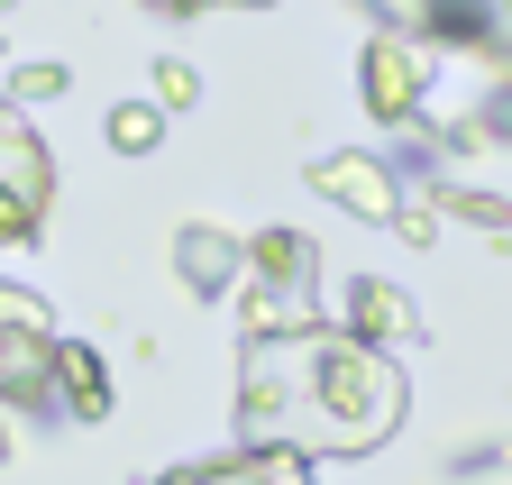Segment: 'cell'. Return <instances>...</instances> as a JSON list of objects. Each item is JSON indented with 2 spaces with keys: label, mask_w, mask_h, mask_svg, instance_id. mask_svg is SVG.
Segmentation results:
<instances>
[{
  "label": "cell",
  "mask_w": 512,
  "mask_h": 485,
  "mask_svg": "<svg viewBox=\"0 0 512 485\" xmlns=\"http://www.w3.org/2000/svg\"><path fill=\"white\" fill-rule=\"evenodd\" d=\"M238 431L247 449L366 458L403 431V367L330 321H311L293 339H256L238 357Z\"/></svg>",
  "instance_id": "obj_1"
},
{
  "label": "cell",
  "mask_w": 512,
  "mask_h": 485,
  "mask_svg": "<svg viewBox=\"0 0 512 485\" xmlns=\"http://www.w3.org/2000/svg\"><path fill=\"white\" fill-rule=\"evenodd\" d=\"M55 385V321L46 302L0 284V403H46Z\"/></svg>",
  "instance_id": "obj_2"
},
{
  "label": "cell",
  "mask_w": 512,
  "mask_h": 485,
  "mask_svg": "<svg viewBox=\"0 0 512 485\" xmlns=\"http://www.w3.org/2000/svg\"><path fill=\"white\" fill-rule=\"evenodd\" d=\"M421 83H430V46L421 37H394V28H384L366 46V65H357V101H366V119H384V129H412Z\"/></svg>",
  "instance_id": "obj_3"
},
{
  "label": "cell",
  "mask_w": 512,
  "mask_h": 485,
  "mask_svg": "<svg viewBox=\"0 0 512 485\" xmlns=\"http://www.w3.org/2000/svg\"><path fill=\"white\" fill-rule=\"evenodd\" d=\"M311 193L320 202H339V211H357V220H394V202H403V184H394V165L384 156H320L311 165Z\"/></svg>",
  "instance_id": "obj_4"
},
{
  "label": "cell",
  "mask_w": 512,
  "mask_h": 485,
  "mask_svg": "<svg viewBox=\"0 0 512 485\" xmlns=\"http://www.w3.org/2000/svg\"><path fill=\"white\" fill-rule=\"evenodd\" d=\"M0 193L28 202V211H46V193H55V156H46V138L28 129L19 101H0Z\"/></svg>",
  "instance_id": "obj_5"
},
{
  "label": "cell",
  "mask_w": 512,
  "mask_h": 485,
  "mask_svg": "<svg viewBox=\"0 0 512 485\" xmlns=\"http://www.w3.org/2000/svg\"><path fill=\"white\" fill-rule=\"evenodd\" d=\"M174 266H183V284L202 293V302H220V293L247 275V238H229V229H211V220H192V229H174Z\"/></svg>",
  "instance_id": "obj_6"
},
{
  "label": "cell",
  "mask_w": 512,
  "mask_h": 485,
  "mask_svg": "<svg viewBox=\"0 0 512 485\" xmlns=\"http://www.w3.org/2000/svg\"><path fill=\"white\" fill-rule=\"evenodd\" d=\"M165 485H311L293 449H238V458H202V467H174Z\"/></svg>",
  "instance_id": "obj_7"
},
{
  "label": "cell",
  "mask_w": 512,
  "mask_h": 485,
  "mask_svg": "<svg viewBox=\"0 0 512 485\" xmlns=\"http://www.w3.org/2000/svg\"><path fill=\"white\" fill-rule=\"evenodd\" d=\"M348 330H357L366 348H403V339H421V312H412L403 284H357V293H348Z\"/></svg>",
  "instance_id": "obj_8"
},
{
  "label": "cell",
  "mask_w": 512,
  "mask_h": 485,
  "mask_svg": "<svg viewBox=\"0 0 512 485\" xmlns=\"http://www.w3.org/2000/svg\"><path fill=\"white\" fill-rule=\"evenodd\" d=\"M247 266H256V284H302V293H311L320 248H311L302 229H256V238H247Z\"/></svg>",
  "instance_id": "obj_9"
},
{
  "label": "cell",
  "mask_w": 512,
  "mask_h": 485,
  "mask_svg": "<svg viewBox=\"0 0 512 485\" xmlns=\"http://www.w3.org/2000/svg\"><path fill=\"white\" fill-rule=\"evenodd\" d=\"M55 394L74 403V421H101L110 412V376H101L92 339H55Z\"/></svg>",
  "instance_id": "obj_10"
},
{
  "label": "cell",
  "mask_w": 512,
  "mask_h": 485,
  "mask_svg": "<svg viewBox=\"0 0 512 485\" xmlns=\"http://www.w3.org/2000/svg\"><path fill=\"white\" fill-rule=\"evenodd\" d=\"M238 330H247V348H256V339H293V330H311L302 284H256V293H247V312H238Z\"/></svg>",
  "instance_id": "obj_11"
},
{
  "label": "cell",
  "mask_w": 512,
  "mask_h": 485,
  "mask_svg": "<svg viewBox=\"0 0 512 485\" xmlns=\"http://www.w3.org/2000/svg\"><path fill=\"white\" fill-rule=\"evenodd\" d=\"M430 202H439V220H476L485 238H512V202H503V193H467V184H439Z\"/></svg>",
  "instance_id": "obj_12"
},
{
  "label": "cell",
  "mask_w": 512,
  "mask_h": 485,
  "mask_svg": "<svg viewBox=\"0 0 512 485\" xmlns=\"http://www.w3.org/2000/svg\"><path fill=\"white\" fill-rule=\"evenodd\" d=\"M156 138H165V110L156 101H119L110 110V147L119 156H156Z\"/></svg>",
  "instance_id": "obj_13"
},
{
  "label": "cell",
  "mask_w": 512,
  "mask_h": 485,
  "mask_svg": "<svg viewBox=\"0 0 512 485\" xmlns=\"http://www.w3.org/2000/svg\"><path fill=\"white\" fill-rule=\"evenodd\" d=\"M183 101H202V74H192L183 55H165L156 65V110H183Z\"/></svg>",
  "instance_id": "obj_14"
},
{
  "label": "cell",
  "mask_w": 512,
  "mask_h": 485,
  "mask_svg": "<svg viewBox=\"0 0 512 485\" xmlns=\"http://www.w3.org/2000/svg\"><path fill=\"white\" fill-rule=\"evenodd\" d=\"M357 10H375L394 37H430V0H357Z\"/></svg>",
  "instance_id": "obj_15"
},
{
  "label": "cell",
  "mask_w": 512,
  "mask_h": 485,
  "mask_svg": "<svg viewBox=\"0 0 512 485\" xmlns=\"http://www.w3.org/2000/svg\"><path fill=\"white\" fill-rule=\"evenodd\" d=\"M394 229L412 238V248H430V238H439V202H430V193H403V202H394Z\"/></svg>",
  "instance_id": "obj_16"
},
{
  "label": "cell",
  "mask_w": 512,
  "mask_h": 485,
  "mask_svg": "<svg viewBox=\"0 0 512 485\" xmlns=\"http://www.w3.org/2000/svg\"><path fill=\"white\" fill-rule=\"evenodd\" d=\"M64 83H74V74H64V65H19V74H10V101L28 110V101H55Z\"/></svg>",
  "instance_id": "obj_17"
},
{
  "label": "cell",
  "mask_w": 512,
  "mask_h": 485,
  "mask_svg": "<svg viewBox=\"0 0 512 485\" xmlns=\"http://www.w3.org/2000/svg\"><path fill=\"white\" fill-rule=\"evenodd\" d=\"M28 238H37V211L0 193V248H28Z\"/></svg>",
  "instance_id": "obj_18"
},
{
  "label": "cell",
  "mask_w": 512,
  "mask_h": 485,
  "mask_svg": "<svg viewBox=\"0 0 512 485\" xmlns=\"http://www.w3.org/2000/svg\"><path fill=\"white\" fill-rule=\"evenodd\" d=\"M476 119H485V138H512V74L485 92V110H476Z\"/></svg>",
  "instance_id": "obj_19"
},
{
  "label": "cell",
  "mask_w": 512,
  "mask_h": 485,
  "mask_svg": "<svg viewBox=\"0 0 512 485\" xmlns=\"http://www.w3.org/2000/svg\"><path fill=\"white\" fill-rule=\"evenodd\" d=\"M138 10H156V19H192L202 0H138Z\"/></svg>",
  "instance_id": "obj_20"
},
{
  "label": "cell",
  "mask_w": 512,
  "mask_h": 485,
  "mask_svg": "<svg viewBox=\"0 0 512 485\" xmlns=\"http://www.w3.org/2000/svg\"><path fill=\"white\" fill-rule=\"evenodd\" d=\"M247 10H275V0H247Z\"/></svg>",
  "instance_id": "obj_21"
},
{
  "label": "cell",
  "mask_w": 512,
  "mask_h": 485,
  "mask_svg": "<svg viewBox=\"0 0 512 485\" xmlns=\"http://www.w3.org/2000/svg\"><path fill=\"white\" fill-rule=\"evenodd\" d=\"M0 458H10V431H0Z\"/></svg>",
  "instance_id": "obj_22"
},
{
  "label": "cell",
  "mask_w": 512,
  "mask_h": 485,
  "mask_svg": "<svg viewBox=\"0 0 512 485\" xmlns=\"http://www.w3.org/2000/svg\"><path fill=\"white\" fill-rule=\"evenodd\" d=\"M0 10H10V0H0Z\"/></svg>",
  "instance_id": "obj_23"
}]
</instances>
